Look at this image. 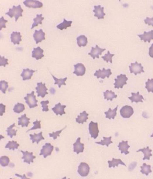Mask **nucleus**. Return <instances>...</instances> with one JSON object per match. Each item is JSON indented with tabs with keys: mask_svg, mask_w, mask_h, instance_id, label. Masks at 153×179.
Listing matches in <instances>:
<instances>
[{
	"mask_svg": "<svg viewBox=\"0 0 153 179\" xmlns=\"http://www.w3.org/2000/svg\"><path fill=\"white\" fill-rule=\"evenodd\" d=\"M23 11V10L20 5L17 6H13L12 8L9 9V11L6 13V15H8L11 18L14 17L16 18V21L17 22L20 17L23 16L22 13Z\"/></svg>",
	"mask_w": 153,
	"mask_h": 179,
	"instance_id": "f257e3e1",
	"label": "nucleus"
},
{
	"mask_svg": "<svg viewBox=\"0 0 153 179\" xmlns=\"http://www.w3.org/2000/svg\"><path fill=\"white\" fill-rule=\"evenodd\" d=\"M35 91H32L31 93H27V96L24 98L26 103L30 108H34L38 106V101L36 99V96L34 94Z\"/></svg>",
	"mask_w": 153,
	"mask_h": 179,
	"instance_id": "f03ea898",
	"label": "nucleus"
},
{
	"mask_svg": "<svg viewBox=\"0 0 153 179\" xmlns=\"http://www.w3.org/2000/svg\"><path fill=\"white\" fill-rule=\"evenodd\" d=\"M117 79H115V83L114 84L115 88L119 89V88H123V86L127 84V81L128 78L125 74H121L117 76Z\"/></svg>",
	"mask_w": 153,
	"mask_h": 179,
	"instance_id": "7ed1b4c3",
	"label": "nucleus"
},
{
	"mask_svg": "<svg viewBox=\"0 0 153 179\" xmlns=\"http://www.w3.org/2000/svg\"><path fill=\"white\" fill-rule=\"evenodd\" d=\"M131 74L133 73L135 76L137 74H140L142 73H145L144 67L141 63H138L137 62L135 63H131V66H129Z\"/></svg>",
	"mask_w": 153,
	"mask_h": 179,
	"instance_id": "20e7f679",
	"label": "nucleus"
},
{
	"mask_svg": "<svg viewBox=\"0 0 153 179\" xmlns=\"http://www.w3.org/2000/svg\"><path fill=\"white\" fill-rule=\"evenodd\" d=\"M89 129L91 137L94 139H96L99 136V132L98 122H94L91 121L89 124Z\"/></svg>",
	"mask_w": 153,
	"mask_h": 179,
	"instance_id": "39448f33",
	"label": "nucleus"
},
{
	"mask_svg": "<svg viewBox=\"0 0 153 179\" xmlns=\"http://www.w3.org/2000/svg\"><path fill=\"white\" fill-rule=\"evenodd\" d=\"M134 113L133 109L130 106L127 105L124 106L120 110L121 116L124 118H130Z\"/></svg>",
	"mask_w": 153,
	"mask_h": 179,
	"instance_id": "423d86ee",
	"label": "nucleus"
},
{
	"mask_svg": "<svg viewBox=\"0 0 153 179\" xmlns=\"http://www.w3.org/2000/svg\"><path fill=\"white\" fill-rule=\"evenodd\" d=\"M90 168L88 164L85 162H81L78 167V172L81 176L86 177L90 173Z\"/></svg>",
	"mask_w": 153,
	"mask_h": 179,
	"instance_id": "0eeeda50",
	"label": "nucleus"
},
{
	"mask_svg": "<svg viewBox=\"0 0 153 179\" xmlns=\"http://www.w3.org/2000/svg\"><path fill=\"white\" fill-rule=\"evenodd\" d=\"M37 86L35 88L36 93H37L38 97L41 96L42 98H44L46 94L48 93L47 92L48 89L46 86L45 83L43 84L42 82L37 83Z\"/></svg>",
	"mask_w": 153,
	"mask_h": 179,
	"instance_id": "6e6552de",
	"label": "nucleus"
},
{
	"mask_svg": "<svg viewBox=\"0 0 153 179\" xmlns=\"http://www.w3.org/2000/svg\"><path fill=\"white\" fill-rule=\"evenodd\" d=\"M112 74L110 69H109L107 70H106L104 68H103L102 70L99 69V71H96L94 75L96 76L97 79L101 78L102 79H104L106 77L107 78H109L110 76L112 75Z\"/></svg>",
	"mask_w": 153,
	"mask_h": 179,
	"instance_id": "1a4fd4ad",
	"label": "nucleus"
},
{
	"mask_svg": "<svg viewBox=\"0 0 153 179\" xmlns=\"http://www.w3.org/2000/svg\"><path fill=\"white\" fill-rule=\"evenodd\" d=\"M54 149V146H52L50 143H46L44 146H43L42 149L40 150V156L43 155L44 158L48 156L51 155L52 151Z\"/></svg>",
	"mask_w": 153,
	"mask_h": 179,
	"instance_id": "9d476101",
	"label": "nucleus"
},
{
	"mask_svg": "<svg viewBox=\"0 0 153 179\" xmlns=\"http://www.w3.org/2000/svg\"><path fill=\"white\" fill-rule=\"evenodd\" d=\"M106 50V49L101 48L99 47L98 45H96L95 47H92L91 52L88 53V54L90 55L93 59H94L96 57L99 59V55H102V52Z\"/></svg>",
	"mask_w": 153,
	"mask_h": 179,
	"instance_id": "9b49d317",
	"label": "nucleus"
},
{
	"mask_svg": "<svg viewBox=\"0 0 153 179\" xmlns=\"http://www.w3.org/2000/svg\"><path fill=\"white\" fill-rule=\"evenodd\" d=\"M23 3L26 7L34 8H41L43 6L42 3L35 0H26Z\"/></svg>",
	"mask_w": 153,
	"mask_h": 179,
	"instance_id": "f8f14e48",
	"label": "nucleus"
},
{
	"mask_svg": "<svg viewBox=\"0 0 153 179\" xmlns=\"http://www.w3.org/2000/svg\"><path fill=\"white\" fill-rule=\"evenodd\" d=\"M75 71L73 73L77 76H82L84 75L86 71V68L85 65L81 63H78L74 65Z\"/></svg>",
	"mask_w": 153,
	"mask_h": 179,
	"instance_id": "ddd939ff",
	"label": "nucleus"
},
{
	"mask_svg": "<svg viewBox=\"0 0 153 179\" xmlns=\"http://www.w3.org/2000/svg\"><path fill=\"white\" fill-rule=\"evenodd\" d=\"M45 35V33L43 32L42 29H41L39 31L35 30L33 36L37 44L46 39Z\"/></svg>",
	"mask_w": 153,
	"mask_h": 179,
	"instance_id": "4468645a",
	"label": "nucleus"
},
{
	"mask_svg": "<svg viewBox=\"0 0 153 179\" xmlns=\"http://www.w3.org/2000/svg\"><path fill=\"white\" fill-rule=\"evenodd\" d=\"M94 10L93 11L95 13L94 16L97 17L98 19H103L106 14L104 12V7H102L100 5L94 6Z\"/></svg>",
	"mask_w": 153,
	"mask_h": 179,
	"instance_id": "2eb2a0df",
	"label": "nucleus"
},
{
	"mask_svg": "<svg viewBox=\"0 0 153 179\" xmlns=\"http://www.w3.org/2000/svg\"><path fill=\"white\" fill-rule=\"evenodd\" d=\"M22 153L23 156L22 159H24L23 162H25L29 164H30V162H34L33 160L36 158L35 156H33V153H30L27 151H24L22 150L20 151Z\"/></svg>",
	"mask_w": 153,
	"mask_h": 179,
	"instance_id": "dca6fc26",
	"label": "nucleus"
},
{
	"mask_svg": "<svg viewBox=\"0 0 153 179\" xmlns=\"http://www.w3.org/2000/svg\"><path fill=\"white\" fill-rule=\"evenodd\" d=\"M65 105H61L60 103L55 105V106L52 108V110L56 115H60L62 116L63 114H65L64 109L66 107Z\"/></svg>",
	"mask_w": 153,
	"mask_h": 179,
	"instance_id": "f3484780",
	"label": "nucleus"
},
{
	"mask_svg": "<svg viewBox=\"0 0 153 179\" xmlns=\"http://www.w3.org/2000/svg\"><path fill=\"white\" fill-rule=\"evenodd\" d=\"M73 145L74 152H76L77 154H78L80 153L83 152L85 149L84 144L81 143L80 137L78 138Z\"/></svg>",
	"mask_w": 153,
	"mask_h": 179,
	"instance_id": "a211bd4d",
	"label": "nucleus"
},
{
	"mask_svg": "<svg viewBox=\"0 0 153 179\" xmlns=\"http://www.w3.org/2000/svg\"><path fill=\"white\" fill-rule=\"evenodd\" d=\"M44 50L38 47L36 48H34L32 51V57L35 58L37 60L42 59L44 57L43 53Z\"/></svg>",
	"mask_w": 153,
	"mask_h": 179,
	"instance_id": "6ab92c4d",
	"label": "nucleus"
},
{
	"mask_svg": "<svg viewBox=\"0 0 153 179\" xmlns=\"http://www.w3.org/2000/svg\"><path fill=\"white\" fill-rule=\"evenodd\" d=\"M37 71L30 70L29 68L23 69L20 76L23 78V81L30 79L33 75V73Z\"/></svg>",
	"mask_w": 153,
	"mask_h": 179,
	"instance_id": "aec40b11",
	"label": "nucleus"
},
{
	"mask_svg": "<svg viewBox=\"0 0 153 179\" xmlns=\"http://www.w3.org/2000/svg\"><path fill=\"white\" fill-rule=\"evenodd\" d=\"M137 36L140 37L141 40H143L145 42H147L150 43V41L153 40V30L148 32H144L143 34L137 35Z\"/></svg>",
	"mask_w": 153,
	"mask_h": 179,
	"instance_id": "412c9836",
	"label": "nucleus"
},
{
	"mask_svg": "<svg viewBox=\"0 0 153 179\" xmlns=\"http://www.w3.org/2000/svg\"><path fill=\"white\" fill-rule=\"evenodd\" d=\"M128 141H122L121 142L119 143L118 146L119 148V150H121V154L123 153L125 155H127L129 154L128 149L130 147V146L128 145Z\"/></svg>",
	"mask_w": 153,
	"mask_h": 179,
	"instance_id": "4be33fe9",
	"label": "nucleus"
},
{
	"mask_svg": "<svg viewBox=\"0 0 153 179\" xmlns=\"http://www.w3.org/2000/svg\"><path fill=\"white\" fill-rule=\"evenodd\" d=\"M21 37L20 32H13L11 34V42L14 45L16 44L19 45L20 42L22 41Z\"/></svg>",
	"mask_w": 153,
	"mask_h": 179,
	"instance_id": "5701e85b",
	"label": "nucleus"
},
{
	"mask_svg": "<svg viewBox=\"0 0 153 179\" xmlns=\"http://www.w3.org/2000/svg\"><path fill=\"white\" fill-rule=\"evenodd\" d=\"M132 96L128 98L131 101L132 103L135 102L137 103L138 102L143 103L142 100H145L143 96L140 94V92H137V93H132Z\"/></svg>",
	"mask_w": 153,
	"mask_h": 179,
	"instance_id": "b1692460",
	"label": "nucleus"
},
{
	"mask_svg": "<svg viewBox=\"0 0 153 179\" xmlns=\"http://www.w3.org/2000/svg\"><path fill=\"white\" fill-rule=\"evenodd\" d=\"M18 125H21L22 128L24 127H27L29 124L30 123V119L27 118L25 114L22 115L21 117L18 118Z\"/></svg>",
	"mask_w": 153,
	"mask_h": 179,
	"instance_id": "393cba45",
	"label": "nucleus"
},
{
	"mask_svg": "<svg viewBox=\"0 0 153 179\" xmlns=\"http://www.w3.org/2000/svg\"><path fill=\"white\" fill-rule=\"evenodd\" d=\"M152 151L151 149H149V146H147L146 148L144 147L143 149H139L136 151V152L137 153L141 151V152L144 154V156L143 160H149L150 157L152 156V154L151 153Z\"/></svg>",
	"mask_w": 153,
	"mask_h": 179,
	"instance_id": "a878e982",
	"label": "nucleus"
},
{
	"mask_svg": "<svg viewBox=\"0 0 153 179\" xmlns=\"http://www.w3.org/2000/svg\"><path fill=\"white\" fill-rule=\"evenodd\" d=\"M42 132H41L37 134L34 133V134H30V140L32 141V143L36 142L37 144L42 140H44V138L42 136Z\"/></svg>",
	"mask_w": 153,
	"mask_h": 179,
	"instance_id": "bb28decb",
	"label": "nucleus"
},
{
	"mask_svg": "<svg viewBox=\"0 0 153 179\" xmlns=\"http://www.w3.org/2000/svg\"><path fill=\"white\" fill-rule=\"evenodd\" d=\"M89 114L86 113L85 111H84L80 113V115L78 116V118H76V122L79 124H83L84 122H87V120L88 119V116Z\"/></svg>",
	"mask_w": 153,
	"mask_h": 179,
	"instance_id": "cd10ccee",
	"label": "nucleus"
},
{
	"mask_svg": "<svg viewBox=\"0 0 153 179\" xmlns=\"http://www.w3.org/2000/svg\"><path fill=\"white\" fill-rule=\"evenodd\" d=\"M108 163H109V168L113 167L114 168L115 167H118L119 164H121L126 167V165L123 163L120 159H116L114 158L112 159V161H108Z\"/></svg>",
	"mask_w": 153,
	"mask_h": 179,
	"instance_id": "c85d7f7f",
	"label": "nucleus"
},
{
	"mask_svg": "<svg viewBox=\"0 0 153 179\" xmlns=\"http://www.w3.org/2000/svg\"><path fill=\"white\" fill-rule=\"evenodd\" d=\"M77 44L79 47L86 46L88 43L87 38L85 35H81L77 38Z\"/></svg>",
	"mask_w": 153,
	"mask_h": 179,
	"instance_id": "c756f323",
	"label": "nucleus"
},
{
	"mask_svg": "<svg viewBox=\"0 0 153 179\" xmlns=\"http://www.w3.org/2000/svg\"><path fill=\"white\" fill-rule=\"evenodd\" d=\"M118 105L114 110H112L110 108L107 112H105V114L106 115V118H108L111 120L112 118L113 120L114 119L115 117L116 116L117 113V111L118 109Z\"/></svg>",
	"mask_w": 153,
	"mask_h": 179,
	"instance_id": "7c9ffc66",
	"label": "nucleus"
},
{
	"mask_svg": "<svg viewBox=\"0 0 153 179\" xmlns=\"http://www.w3.org/2000/svg\"><path fill=\"white\" fill-rule=\"evenodd\" d=\"M103 93L104 99H106L107 101L110 100V101H112L114 99L116 98L117 97V95H116L115 92H113L112 90L109 91L107 90Z\"/></svg>",
	"mask_w": 153,
	"mask_h": 179,
	"instance_id": "2f4dec72",
	"label": "nucleus"
},
{
	"mask_svg": "<svg viewBox=\"0 0 153 179\" xmlns=\"http://www.w3.org/2000/svg\"><path fill=\"white\" fill-rule=\"evenodd\" d=\"M72 23V21H68L64 18L63 22L58 25L56 27L57 28L61 30H62L64 29L66 30L67 27L71 26Z\"/></svg>",
	"mask_w": 153,
	"mask_h": 179,
	"instance_id": "473e14b6",
	"label": "nucleus"
},
{
	"mask_svg": "<svg viewBox=\"0 0 153 179\" xmlns=\"http://www.w3.org/2000/svg\"><path fill=\"white\" fill-rule=\"evenodd\" d=\"M42 14L37 15L36 18L33 19L34 22L32 25L31 28V30L34 28L35 27L37 26L39 24H42V21L44 18V17H42Z\"/></svg>",
	"mask_w": 153,
	"mask_h": 179,
	"instance_id": "72a5a7b5",
	"label": "nucleus"
},
{
	"mask_svg": "<svg viewBox=\"0 0 153 179\" xmlns=\"http://www.w3.org/2000/svg\"><path fill=\"white\" fill-rule=\"evenodd\" d=\"M151 167L150 165H147L146 163H144L143 164V166L140 167L141 169L140 172L142 174H145L147 176L149 173L152 172Z\"/></svg>",
	"mask_w": 153,
	"mask_h": 179,
	"instance_id": "f704fd0d",
	"label": "nucleus"
},
{
	"mask_svg": "<svg viewBox=\"0 0 153 179\" xmlns=\"http://www.w3.org/2000/svg\"><path fill=\"white\" fill-rule=\"evenodd\" d=\"M103 140H101V142H95V143L98 144L102 146L106 145L107 147L111 144L113 143V142L111 141L112 137L110 136L109 137H103Z\"/></svg>",
	"mask_w": 153,
	"mask_h": 179,
	"instance_id": "c9c22d12",
	"label": "nucleus"
},
{
	"mask_svg": "<svg viewBox=\"0 0 153 179\" xmlns=\"http://www.w3.org/2000/svg\"><path fill=\"white\" fill-rule=\"evenodd\" d=\"M51 75L55 81L54 84L55 85H58L59 88H60L62 85L66 86V85L65 82L67 79V77H66L64 79H58L54 76L52 74H51Z\"/></svg>",
	"mask_w": 153,
	"mask_h": 179,
	"instance_id": "e433bc0d",
	"label": "nucleus"
},
{
	"mask_svg": "<svg viewBox=\"0 0 153 179\" xmlns=\"http://www.w3.org/2000/svg\"><path fill=\"white\" fill-rule=\"evenodd\" d=\"M14 127H16L15 123H13L12 125L8 128L7 130H6L7 132V135L9 136L11 139L13 136H16L17 135L16 133L18 130H16L15 129H13V128Z\"/></svg>",
	"mask_w": 153,
	"mask_h": 179,
	"instance_id": "4c0bfd02",
	"label": "nucleus"
},
{
	"mask_svg": "<svg viewBox=\"0 0 153 179\" xmlns=\"http://www.w3.org/2000/svg\"><path fill=\"white\" fill-rule=\"evenodd\" d=\"M25 105L23 104L18 103L14 107L13 110L14 112L18 113L20 114L23 112L25 110Z\"/></svg>",
	"mask_w": 153,
	"mask_h": 179,
	"instance_id": "58836bf2",
	"label": "nucleus"
},
{
	"mask_svg": "<svg viewBox=\"0 0 153 179\" xmlns=\"http://www.w3.org/2000/svg\"><path fill=\"white\" fill-rule=\"evenodd\" d=\"M20 146L19 144L17 143V142L13 141H9L5 147L6 148H9V150H14L15 149H17Z\"/></svg>",
	"mask_w": 153,
	"mask_h": 179,
	"instance_id": "ea45409f",
	"label": "nucleus"
},
{
	"mask_svg": "<svg viewBox=\"0 0 153 179\" xmlns=\"http://www.w3.org/2000/svg\"><path fill=\"white\" fill-rule=\"evenodd\" d=\"M145 84V88L147 89L148 92L153 93V79L152 78L150 79H148V81L146 82Z\"/></svg>",
	"mask_w": 153,
	"mask_h": 179,
	"instance_id": "a19ab883",
	"label": "nucleus"
},
{
	"mask_svg": "<svg viewBox=\"0 0 153 179\" xmlns=\"http://www.w3.org/2000/svg\"><path fill=\"white\" fill-rule=\"evenodd\" d=\"M114 55V54H110L109 51H108L107 54H105L104 56L102 57V58L107 63L109 62L111 63L112 64V58Z\"/></svg>",
	"mask_w": 153,
	"mask_h": 179,
	"instance_id": "79ce46f5",
	"label": "nucleus"
},
{
	"mask_svg": "<svg viewBox=\"0 0 153 179\" xmlns=\"http://www.w3.org/2000/svg\"><path fill=\"white\" fill-rule=\"evenodd\" d=\"M10 161L9 158L6 156H2L0 159V163L3 167L8 166Z\"/></svg>",
	"mask_w": 153,
	"mask_h": 179,
	"instance_id": "37998d69",
	"label": "nucleus"
},
{
	"mask_svg": "<svg viewBox=\"0 0 153 179\" xmlns=\"http://www.w3.org/2000/svg\"><path fill=\"white\" fill-rule=\"evenodd\" d=\"M8 82L5 80L1 81L0 82V90L4 94H6L8 87Z\"/></svg>",
	"mask_w": 153,
	"mask_h": 179,
	"instance_id": "c03bdc74",
	"label": "nucleus"
},
{
	"mask_svg": "<svg viewBox=\"0 0 153 179\" xmlns=\"http://www.w3.org/2000/svg\"><path fill=\"white\" fill-rule=\"evenodd\" d=\"M66 127V126L65 128L60 130L57 131L55 132H53L52 133H49V137H53L54 140L56 139L57 138V137H60V134L62 132L64 129Z\"/></svg>",
	"mask_w": 153,
	"mask_h": 179,
	"instance_id": "a18cd8bd",
	"label": "nucleus"
},
{
	"mask_svg": "<svg viewBox=\"0 0 153 179\" xmlns=\"http://www.w3.org/2000/svg\"><path fill=\"white\" fill-rule=\"evenodd\" d=\"M41 121H38L37 120V119L36 120L33 122V124L34 125V126L31 129L28 130L26 132H28L29 131L32 130H35L37 129H40L41 128V125H40Z\"/></svg>",
	"mask_w": 153,
	"mask_h": 179,
	"instance_id": "49530a36",
	"label": "nucleus"
},
{
	"mask_svg": "<svg viewBox=\"0 0 153 179\" xmlns=\"http://www.w3.org/2000/svg\"><path fill=\"white\" fill-rule=\"evenodd\" d=\"M49 103V101L48 100L43 101L40 102V104L42 105V107L43 108L42 111L43 112H47L49 111L48 106L47 104Z\"/></svg>",
	"mask_w": 153,
	"mask_h": 179,
	"instance_id": "de8ad7c7",
	"label": "nucleus"
},
{
	"mask_svg": "<svg viewBox=\"0 0 153 179\" xmlns=\"http://www.w3.org/2000/svg\"><path fill=\"white\" fill-rule=\"evenodd\" d=\"M8 59L5 58L4 57H2L1 56V63H0V66H4L5 67L6 65H8Z\"/></svg>",
	"mask_w": 153,
	"mask_h": 179,
	"instance_id": "09e8293b",
	"label": "nucleus"
},
{
	"mask_svg": "<svg viewBox=\"0 0 153 179\" xmlns=\"http://www.w3.org/2000/svg\"><path fill=\"white\" fill-rule=\"evenodd\" d=\"M8 22L7 20L4 19L3 16L1 18V30L3 28H6V23Z\"/></svg>",
	"mask_w": 153,
	"mask_h": 179,
	"instance_id": "8fccbe9b",
	"label": "nucleus"
},
{
	"mask_svg": "<svg viewBox=\"0 0 153 179\" xmlns=\"http://www.w3.org/2000/svg\"><path fill=\"white\" fill-rule=\"evenodd\" d=\"M144 21L146 24H148L149 25H151L153 27V17L149 18L147 17L146 19L144 20Z\"/></svg>",
	"mask_w": 153,
	"mask_h": 179,
	"instance_id": "3c124183",
	"label": "nucleus"
},
{
	"mask_svg": "<svg viewBox=\"0 0 153 179\" xmlns=\"http://www.w3.org/2000/svg\"><path fill=\"white\" fill-rule=\"evenodd\" d=\"M1 105V111H0V115L1 116H3L4 113L5 112L6 105H4L3 104H0Z\"/></svg>",
	"mask_w": 153,
	"mask_h": 179,
	"instance_id": "603ef678",
	"label": "nucleus"
},
{
	"mask_svg": "<svg viewBox=\"0 0 153 179\" xmlns=\"http://www.w3.org/2000/svg\"><path fill=\"white\" fill-rule=\"evenodd\" d=\"M149 54L150 57L152 58H153V43L149 48Z\"/></svg>",
	"mask_w": 153,
	"mask_h": 179,
	"instance_id": "864d4df0",
	"label": "nucleus"
},
{
	"mask_svg": "<svg viewBox=\"0 0 153 179\" xmlns=\"http://www.w3.org/2000/svg\"><path fill=\"white\" fill-rule=\"evenodd\" d=\"M151 137H153V133L150 136Z\"/></svg>",
	"mask_w": 153,
	"mask_h": 179,
	"instance_id": "5fc2aeb1",
	"label": "nucleus"
}]
</instances>
